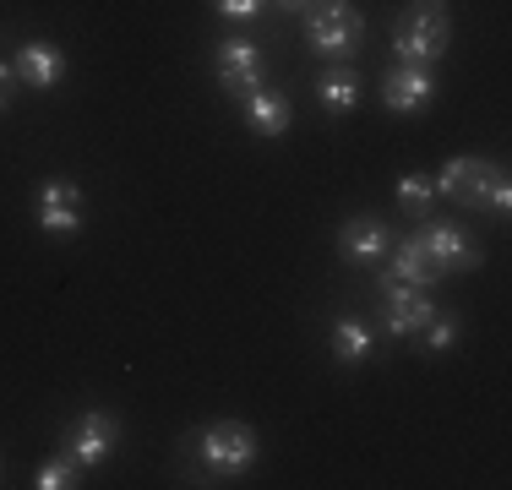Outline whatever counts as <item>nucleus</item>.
<instances>
[{
	"instance_id": "nucleus-1",
	"label": "nucleus",
	"mask_w": 512,
	"mask_h": 490,
	"mask_svg": "<svg viewBox=\"0 0 512 490\" xmlns=\"http://www.w3.org/2000/svg\"><path fill=\"white\" fill-rule=\"evenodd\" d=\"M447 39H453V22H447L442 0H414L404 17H398L393 55H398V66H436Z\"/></svg>"
},
{
	"instance_id": "nucleus-2",
	"label": "nucleus",
	"mask_w": 512,
	"mask_h": 490,
	"mask_svg": "<svg viewBox=\"0 0 512 490\" xmlns=\"http://www.w3.org/2000/svg\"><path fill=\"white\" fill-rule=\"evenodd\" d=\"M306 33H311V49L322 60H349L365 39V17L349 6V0H311Z\"/></svg>"
},
{
	"instance_id": "nucleus-3",
	"label": "nucleus",
	"mask_w": 512,
	"mask_h": 490,
	"mask_svg": "<svg viewBox=\"0 0 512 490\" xmlns=\"http://www.w3.org/2000/svg\"><path fill=\"white\" fill-rule=\"evenodd\" d=\"M197 452H202L207 469H218V474H246L256 463V431L240 425V420H218V425L202 431Z\"/></svg>"
},
{
	"instance_id": "nucleus-4",
	"label": "nucleus",
	"mask_w": 512,
	"mask_h": 490,
	"mask_svg": "<svg viewBox=\"0 0 512 490\" xmlns=\"http://www.w3.org/2000/svg\"><path fill=\"white\" fill-rule=\"evenodd\" d=\"M491 180H496V164H485V158H447L442 175H431V186L458 207H485Z\"/></svg>"
},
{
	"instance_id": "nucleus-5",
	"label": "nucleus",
	"mask_w": 512,
	"mask_h": 490,
	"mask_svg": "<svg viewBox=\"0 0 512 490\" xmlns=\"http://www.w3.org/2000/svg\"><path fill=\"white\" fill-rule=\"evenodd\" d=\"M218 82H224L229 98H246L262 88V55H256L251 39H224L218 44V60H213Z\"/></svg>"
},
{
	"instance_id": "nucleus-6",
	"label": "nucleus",
	"mask_w": 512,
	"mask_h": 490,
	"mask_svg": "<svg viewBox=\"0 0 512 490\" xmlns=\"http://www.w3.org/2000/svg\"><path fill=\"white\" fill-rule=\"evenodd\" d=\"M33 213H39L44 235H77L82 229V191L71 180H50V186H39V196H33Z\"/></svg>"
},
{
	"instance_id": "nucleus-7",
	"label": "nucleus",
	"mask_w": 512,
	"mask_h": 490,
	"mask_svg": "<svg viewBox=\"0 0 512 490\" xmlns=\"http://www.w3.org/2000/svg\"><path fill=\"white\" fill-rule=\"evenodd\" d=\"M387 333L393 338H414L425 322H431V294H425L420 284H398V278H387Z\"/></svg>"
},
{
	"instance_id": "nucleus-8",
	"label": "nucleus",
	"mask_w": 512,
	"mask_h": 490,
	"mask_svg": "<svg viewBox=\"0 0 512 490\" xmlns=\"http://www.w3.org/2000/svg\"><path fill=\"white\" fill-rule=\"evenodd\" d=\"M115 414H82L77 425H71L66 436V458L77 463V469H93V463L109 458V447H115Z\"/></svg>"
},
{
	"instance_id": "nucleus-9",
	"label": "nucleus",
	"mask_w": 512,
	"mask_h": 490,
	"mask_svg": "<svg viewBox=\"0 0 512 490\" xmlns=\"http://www.w3.org/2000/svg\"><path fill=\"white\" fill-rule=\"evenodd\" d=\"M387 109L393 115H414V109H425L436 98V77H431V66H393L387 71Z\"/></svg>"
},
{
	"instance_id": "nucleus-10",
	"label": "nucleus",
	"mask_w": 512,
	"mask_h": 490,
	"mask_svg": "<svg viewBox=\"0 0 512 490\" xmlns=\"http://www.w3.org/2000/svg\"><path fill=\"white\" fill-rule=\"evenodd\" d=\"M420 245H425V256L442 267V278H447V273H474V267H480V251H474V245L463 240L453 224L420 229Z\"/></svg>"
},
{
	"instance_id": "nucleus-11",
	"label": "nucleus",
	"mask_w": 512,
	"mask_h": 490,
	"mask_svg": "<svg viewBox=\"0 0 512 490\" xmlns=\"http://www.w3.org/2000/svg\"><path fill=\"white\" fill-rule=\"evenodd\" d=\"M387 251H393V235H387L376 218H365V213L338 229V256H344V262H382Z\"/></svg>"
},
{
	"instance_id": "nucleus-12",
	"label": "nucleus",
	"mask_w": 512,
	"mask_h": 490,
	"mask_svg": "<svg viewBox=\"0 0 512 490\" xmlns=\"http://www.w3.org/2000/svg\"><path fill=\"white\" fill-rule=\"evenodd\" d=\"M11 71H17V82H28V88H55V82L66 77V55H60L55 44H22L17 60H11Z\"/></svg>"
},
{
	"instance_id": "nucleus-13",
	"label": "nucleus",
	"mask_w": 512,
	"mask_h": 490,
	"mask_svg": "<svg viewBox=\"0 0 512 490\" xmlns=\"http://www.w3.org/2000/svg\"><path fill=\"white\" fill-rule=\"evenodd\" d=\"M240 109H246L251 131H262V137H284V131H289V98L284 93L256 88V93L240 98Z\"/></svg>"
},
{
	"instance_id": "nucleus-14",
	"label": "nucleus",
	"mask_w": 512,
	"mask_h": 490,
	"mask_svg": "<svg viewBox=\"0 0 512 490\" xmlns=\"http://www.w3.org/2000/svg\"><path fill=\"white\" fill-rule=\"evenodd\" d=\"M393 278H398V284H420V289H425V284H436V278H442V267H436L431 256H425V245H420V235L398 245V262H393Z\"/></svg>"
},
{
	"instance_id": "nucleus-15",
	"label": "nucleus",
	"mask_w": 512,
	"mask_h": 490,
	"mask_svg": "<svg viewBox=\"0 0 512 490\" xmlns=\"http://www.w3.org/2000/svg\"><path fill=\"white\" fill-rule=\"evenodd\" d=\"M316 93H322L327 109H338V115H344V109L360 104V77H355L349 66H327L322 82H316Z\"/></svg>"
},
{
	"instance_id": "nucleus-16",
	"label": "nucleus",
	"mask_w": 512,
	"mask_h": 490,
	"mask_svg": "<svg viewBox=\"0 0 512 490\" xmlns=\"http://www.w3.org/2000/svg\"><path fill=\"white\" fill-rule=\"evenodd\" d=\"M333 354H338V365H360L365 354H371V333H365L360 322H338L333 327Z\"/></svg>"
},
{
	"instance_id": "nucleus-17",
	"label": "nucleus",
	"mask_w": 512,
	"mask_h": 490,
	"mask_svg": "<svg viewBox=\"0 0 512 490\" xmlns=\"http://www.w3.org/2000/svg\"><path fill=\"white\" fill-rule=\"evenodd\" d=\"M431 196H436L431 175H404V180H398V207H404V213H414V218L431 207Z\"/></svg>"
},
{
	"instance_id": "nucleus-18",
	"label": "nucleus",
	"mask_w": 512,
	"mask_h": 490,
	"mask_svg": "<svg viewBox=\"0 0 512 490\" xmlns=\"http://www.w3.org/2000/svg\"><path fill=\"white\" fill-rule=\"evenodd\" d=\"M71 474H77V463L60 452V458H50V463H39V474H33V490H66L71 485Z\"/></svg>"
},
{
	"instance_id": "nucleus-19",
	"label": "nucleus",
	"mask_w": 512,
	"mask_h": 490,
	"mask_svg": "<svg viewBox=\"0 0 512 490\" xmlns=\"http://www.w3.org/2000/svg\"><path fill=\"white\" fill-rule=\"evenodd\" d=\"M420 333H425V349H436V354H442L447 343L458 338V322H453V316H436V311H431V322H425Z\"/></svg>"
},
{
	"instance_id": "nucleus-20",
	"label": "nucleus",
	"mask_w": 512,
	"mask_h": 490,
	"mask_svg": "<svg viewBox=\"0 0 512 490\" xmlns=\"http://www.w3.org/2000/svg\"><path fill=\"white\" fill-rule=\"evenodd\" d=\"M485 207H491L496 218H507V213H512V186H507V175H502V169H496L491 191H485Z\"/></svg>"
},
{
	"instance_id": "nucleus-21",
	"label": "nucleus",
	"mask_w": 512,
	"mask_h": 490,
	"mask_svg": "<svg viewBox=\"0 0 512 490\" xmlns=\"http://www.w3.org/2000/svg\"><path fill=\"white\" fill-rule=\"evenodd\" d=\"M213 6H218V17L246 22V17H256V11H262V0H213Z\"/></svg>"
},
{
	"instance_id": "nucleus-22",
	"label": "nucleus",
	"mask_w": 512,
	"mask_h": 490,
	"mask_svg": "<svg viewBox=\"0 0 512 490\" xmlns=\"http://www.w3.org/2000/svg\"><path fill=\"white\" fill-rule=\"evenodd\" d=\"M11 82H17V71H11V60H0V115L11 104Z\"/></svg>"
},
{
	"instance_id": "nucleus-23",
	"label": "nucleus",
	"mask_w": 512,
	"mask_h": 490,
	"mask_svg": "<svg viewBox=\"0 0 512 490\" xmlns=\"http://www.w3.org/2000/svg\"><path fill=\"white\" fill-rule=\"evenodd\" d=\"M273 6H278V11H306L311 0H273Z\"/></svg>"
}]
</instances>
